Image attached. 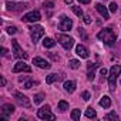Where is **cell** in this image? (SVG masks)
<instances>
[{
  "label": "cell",
  "instance_id": "obj_1",
  "mask_svg": "<svg viewBox=\"0 0 121 121\" xmlns=\"http://www.w3.org/2000/svg\"><path fill=\"white\" fill-rule=\"evenodd\" d=\"M97 39H98V40H101L104 44L111 46V44H114V43H115L117 36H115V33H114L110 27H107V29H103V30L97 34Z\"/></svg>",
  "mask_w": 121,
  "mask_h": 121
},
{
  "label": "cell",
  "instance_id": "obj_2",
  "mask_svg": "<svg viewBox=\"0 0 121 121\" xmlns=\"http://www.w3.org/2000/svg\"><path fill=\"white\" fill-rule=\"evenodd\" d=\"M121 74V66L118 64H114L110 70V77H108V86H110V90L114 91L115 90V86H117V77Z\"/></svg>",
  "mask_w": 121,
  "mask_h": 121
},
{
  "label": "cell",
  "instance_id": "obj_3",
  "mask_svg": "<svg viewBox=\"0 0 121 121\" xmlns=\"http://www.w3.org/2000/svg\"><path fill=\"white\" fill-rule=\"evenodd\" d=\"M37 117L40 118V120H56V115L50 111V105H44V107H41L39 111H37Z\"/></svg>",
  "mask_w": 121,
  "mask_h": 121
},
{
  "label": "cell",
  "instance_id": "obj_4",
  "mask_svg": "<svg viewBox=\"0 0 121 121\" xmlns=\"http://www.w3.org/2000/svg\"><path fill=\"white\" fill-rule=\"evenodd\" d=\"M57 41L61 44L66 50H70L74 44V39L70 37V36H66V34H58L57 36Z\"/></svg>",
  "mask_w": 121,
  "mask_h": 121
},
{
  "label": "cell",
  "instance_id": "obj_5",
  "mask_svg": "<svg viewBox=\"0 0 121 121\" xmlns=\"http://www.w3.org/2000/svg\"><path fill=\"white\" fill-rule=\"evenodd\" d=\"M30 36H31V40L33 43H37L43 36H44V29L41 26H34L30 29Z\"/></svg>",
  "mask_w": 121,
  "mask_h": 121
},
{
  "label": "cell",
  "instance_id": "obj_6",
  "mask_svg": "<svg viewBox=\"0 0 121 121\" xmlns=\"http://www.w3.org/2000/svg\"><path fill=\"white\" fill-rule=\"evenodd\" d=\"M73 27V22L71 19H69L67 16H60V22H58V30L63 31H69Z\"/></svg>",
  "mask_w": 121,
  "mask_h": 121
},
{
  "label": "cell",
  "instance_id": "obj_7",
  "mask_svg": "<svg viewBox=\"0 0 121 121\" xmlns=\"http://www.w3.org/2000/svg\"><path fill=\"white\" fill-rule=\"evenodd\" d=\"M12 44H13V50H14V51H13V53H14V57L26 60V58H27V53H26V51H23V48L19 46L17 40H12Z\"/></svg>",
  "mask_w": 121,
  "mask_h": 121
},
{
  "label": "cell",
  "instance_id": "obj_8",
  "mask_svg": "<svg viewBox=\"0 0 121 121\" xmlns=\"http://www.w3.org/2000/svg\"><path fill=\"white\" fill-rule=\"evenodd\" d=\"M40 19H41V16H40V12H37V10H33L23 16V22H27V23H34V22H39Z\"/></svg>",
  "mask_w": 121,
  "mask_h": 121
},
{
  "label": "cell",
  "instance_id": "obj_9",
  "mask_svg": "<svg viewBox=\"0 0 121 121\" xmlns=\"http://www.w3.org/2000/svg\"><path fill=\"white\" fill-rule=\"evenodd\" d=\"M13 71H14V73H20V71L30 73V71H31V67H30L29 64H26L24 61H19V63H16V66L13 67Z\"/></svg>",
  "mask_w": 121,
  "mask_h": 121
},
{
  "label": "cell",
  "instance_id": "obj_10",
  "mask_svg": "<svg viewBox=\"0 0 121 121\" xmlns=\"http://www.w3.org/2000/svg\"><path fill=\"white\" fill-rule=\"evenodd\" d=\"M13 94H14V97H16V100H17V103H19L20 105L30 107V101H29V98H27L26 95H23V94H22V93H19V91H14Z\"/></svg>",
  "mask_w": 121,
  "mask_h": 121
},
{
  "label": "cell",
  "instance_id": "obj_11",
  "mask_svg": "<svg viewBox=\"0 0 121 121\" xmlns=\"http://www.w3.org/2000/svg\"><path fill=\"white\" fill-rule=\"evenodd\" d=\"M6 7L9 10H14V12H20V10H24L27 7V4L24 3H13V2H7L6 3Z\"/></svg>",
  "mask_w": 121,
  "mask_h": 121
},
{
  "label": "cell",
  "instance_id": "obj_12",
  "mask_svg": "<svg viewBox=\"0 0 121 121\" xmlns=\"http://www.w3.org/2000/svg\"><path fill=\"white\" fill-rule=\"evenodd\" d=\"M0 112H2L3 117H9V115H12L14 112V107L12 104H3L2 108H0Z\"/></svg>",
  "mask_w": 121,
  "mask_h": 121
},
{
  "label": "cell",
  "instance_id": "obj_13",
  "mask_svg": "<svg viewBox=\"0 0 121 121\" xmlns=\"http://www.w3.org/2000/svg\"><path fill=\"white\" fill-rule=\"evenodd\" d=\"M33 64H36V66L40 67V69H50L48 61H46V60L41 58V57H34V58H33Z\"/></svg>",
  "mask_w": 121,
  "mask_h": 121
},
{
  "label": "cell",
  "instance_id": "obj_14",
  "mask_svg": "<svg viewBox=\"0 0 121 121\" xmlns=\"http://www.w3.org/2000/svg\"><path fill=\"white\" fill-rule=\"evenodd\" d=\"M76 54L80 56V57H83V58H87V57H88V50H87L84 46L78 44V46L76 47Z\"/></svg>",
  "mask_w": 121,
  "mask_h": 121
},
{
  "label": "cell",
  "instance_id": "obj_15",
  "mask_svg": "<svg viewBox=\"0 0 121 121\" xmlns=\"http://www.w3.org/2000/svg\"><path fill=\"white\" fill-rule=\"evenodd\" d=\"M95 9H97V12H98L104 19H108V10H107L105 6H103L101 3H97V4H95Z\"/></svg>",
  "mask_w": 121,
  "mask_h": 121
},
{
  "label": "cell",
  "instance_id": "obj_16",
  "mask_svg": "<svg viewBox=\"0 0 121 121\" xmlns=\"http://www.w3.org/2000/svg\"><path fill=\"white\" fill-rule=\"evenodd\" d=\"M100 105H101L103 108H110V105H111V98H110L108 95H104V97L100 100Z\"/></svg>",
  "mask_w": 121,
  "mask_h": 121
},
{
  "label": "cell",
  "instance_id": "obj_17",
  "mask_svg": "<svg viewBox=\"0 0 121 121\" xmlns=\"http://www.w3.org/2000/svg\"><path fill=\"white\" fill-rule=\"evenodd\" d=\"M64 90H66L67 93H73V91L76 90V83L71 81V80H70V81H66V83H64Z\"/></svg>",
  "mask_w": 121,
  "mask_h": 121
},
{
  "label": "cell",
  "instance_id": "obj_18",
  "mask_svg": "<svg viewBox=\"0 0 121 121\" xmlns=\"http://www.w3.org/2000/svg\"><path fill=\"white\" fill-rule=\"evenodd\" d=\"M43 46L47 47V48H51V47L56 46V41H54L53 39H50V37H46V39L43 40Z\"/></svg>",
  "mask_w": 121,
  "mask_h": 121
},
{
  "label": "cell",
  "instance_id": "obj_19",
  "mask_svg": "<svg viewBox=\"0 0 121 121\" xmlns=\"http://www.w3.org/2000/svg\"><path fill=\"white\" fill-rule=\"evenodd\" d=\"M86 117H87V118H95V117H97L95 110H94V108H91V107H88V108L86 110Z\"/></svg>",
  "mask_w": 121,
  "mask_h": 121
},
{
  "label": "cell",
  "instance_id": "obj_20",
  "mask_svg": "<svg viewBox=\"0 0 121 121\" xmlns=\"http://www.w3.org/2000/svg\"><path fill=\"white\" fill-rule=\"evenodd\" d=\"M58 110H61V111L69 110V103H67V101H64V100L58 101Z\"/></svg>",
  "mask_w": 121,
  "mask_h": 121
},
{
  "label": "cell",
  "instance_id": "obj_21",
  "mask_svg": "<svg viewBox=\"0 0 121 121\" xmlns=\"http://www.w3.org/2000/svg\"><path fill=\"white\" fill-rule=\"evenodd\" d=\"M80 115H81V111H80L78 108H76V110H73V111H71V118H73L74 121L80 120Z\"/></svg>",
  "mask_w": 121,
  "mask_h": 121
},
{
  "label": "cell",
  "instance_id": "obj_22",
  "mask_svg": "<svg viewBox=\"0 0 121 121\" xmlns=\"http://www.w3.org/2000/svg\"><path fill=\"white\" fill-rule=\"evenodd\" d=\"M69 64H70V67H71L73 70H77V69L80 67V61H78V60H70Z\"/></svg>",
  "mask_w": 121,
  "mask_h": 121
},
{
  "label": "cell",
  "instance_id": "obj_23",
  "mask_svg": "<svg viewBox=\"0 0 121 121\" xmlns=\"http://www.w3.org/2000/svg\"><path fill=\"white\" fill-rule=\"evenodd\" d=\"M71 10H73V13H74L76 16H78V17H81V16H83V10H81L78 6H73V7H71Z\"/></svg>",
  "mask_w": 121,
  "mask_h": 121
},
{
  "label": "cell",
  "instance_id": "obj_24",
  "mask_svg": "<svg viewBox=\"0 0 121 121\" xmlns=\"http://www.w3.org/2000/svg\"><path fill=\"white\" fill-rule=\"evenodd\" d=\"M56 80H57V74H48L47 78H46V83H47V84H51V83H54Z\"/></svg>",
  "mask_w": 121,
  "mask_h": 121
},
{
  "label": "cell",
  "instance_id": "obj_25",
  "mask_svg": "<svg viewBox=\"0 0 121 121\" xmlns=\"http://www.w3.org/2000/svg\"><path fill=\"white\" fill-rule=\"evenodd\" d=\"M43 98H44V94H36L34 95V104H40L41 101H43Z\"/></svg>",
  "mask_w": 121,
  "mask_h": 121
},
{
  "label": "cell",
  "instance_id": "obj_26",
  "mask_svg": "<svg viewBox=\"0 0 121 121\" xmlns=\"http://www.w3.org/2000/svg\"><path fill=\"white\" fill-rule=\"evenodd\" d=\"M105 120H118V115L115 112H110V114L105 115Z\"/></svg>",
  "mask_w": 121,
  "mask_h": 121
},
{
  "label": "cell",
  "instance_id": "obj_27",
  "mask_svg": "<svg viewBox=\"0 0 121 121\" xmlns=\"http://www.w3.org/2000/svg\"><path fill=\"white\" fill-rule=\"evenodd\" d=\"M7 33H9V34H16V33H17V29H16L14 26H12V27H7Z\"/></svg>",
  "mask_w": 121,
  "mask_h": 121
},
{
  "label": "cell",
  "instance_id": "obj_28",
  "mask_svg": "<svg viewBox=\"0 0 121 121\" xmlns=\"http://www.w3.org/2000/svg\"><path fill=\"white\" fill-rule=\"evenodd\" d=\"M34 86V81L33 80H30V81H27V83H24V86H23V88H31Z\"/></svg>",
  "mask_w": 121,
  "mask_h": 121
},
{
  "label": "cell",
  "instance_id": "obj_29",
  "mask_svg": "<svg viewBox=\"0 0 121 121\" xmlns=\"http://www.w3.org/2000/svg\"><path fill=\"white\" fill-rule=\"evenodd\" d=\"M81 98H83V100H86V101H88V100H90V93H88V91H83Z\"/></svg>",
  "mask_w": 121,
  "mask_h": 121
},
{
  "label": "cell",
  "instance_id": "obj_30",
  "mask_svg": "<svg viewBox=\"0 0 121 121\" xmlns=\"http://www.w3.org/2000/svg\"><path fill=\"white\" fill-rule=\"evenodd\" d=\"M117 7H118V6H117V4H115L114 2H112V3H110V12L115 13V12H117Z\"/></svg>",
  "mask_w": 121,
  "mask_h": 121
},
{
  "label": "cell",
  "instance_id": "obj_31",
  "mask_svg": "<svg viewBox=\"0 0 121 121\" xmlns=\"http://www.w3.org/2000/svg\"><path fill=\"white\" fill-rule=\"evenodd\" d=\"M84 23H86V24H90V23H91V17H90L88 14L84 16Z\"/></svg>",
  "mask_w": 121,
  "mask_h": 121
},
{
  "label": "cell",
  "instance_id": "obj_32",
  "mask_svg": "<svg viewBox=\"0 0 121 121\" xmlns=\"http://www.w3.org/2000/svg\"><path fill=\"white\" fill-rule=\"evenodd\" d=\"M87 78H88L90 81H91V80H94V71H91V73H88V74H87Z\"/></svg>",
  "mask_w": 121,
  "mask_h": 121
},
{
  "label": "cell",
  "instance_id": "obj_33",
  "mask_svg": "<svg viewBox=\"0 0 121 121\" xmlns=\"http://www.w3.org/2000/svg\"><path fill=\"white\" fill-rule=\"evenodd\" d=\"M87 67H88V70H93V69H95V67H97V64H94V63H88V66H87Z\"/></svg>",
  "mask_w": 121,
  "mask_h": 121
},
{
  "label": "cell",
  "instance_id": "obj_34",
  "mask_svg": "<svg viewBox=\"0 0 121 121\" xmlns=\"http://www.w3.org/2000/svg\"><path fill=\"white\" fill-rule=\"evenodd\" d=\"M48 56H50L53 60H58V56H56V54H53V53H48Z\"/></svg>",
  "mask_w": 121,
  "mask_h": 121
},
{
  "label": "cell",
  "instance_id": "obj_35",
  "mask_svg": "<svg viewBox=\"0 0 121 121\" xmlns=\"http://www.w3.org/2000/svg\"><path fill=\"white\" fill-rule=\"evenodd\" d=\"M100 74H101L103 77H104V76H107V70H105V69H101V70H100Z\"/></svg>",
  "mask_w": 121,
  "mask_h": 121
},
{
  "label": "cell",
  "instance_id": "obj_36",
  "mask_svg": "<svg viewBox=\"0 0 121 121\" xmlns=\"http://www.w3.org/2000/svg\"><path fill=\"white\" fill-rule=\"evenodd\" d=\"M46 6H47V7H53L54 4H53L51 2H46V3H44V7H46Z\"/></svg>",
  "mask_w": 121,
  "mask_h": 121
},
{
  "label": "cell",
  "instance_id": "obj_37",
  "mask_svg": "<svg viewBox=\"0 0 121 121\" xmlns=\"http://www.w3.org/2000/svg\"><path fill=\"white\" fill-rule=\"evenodd\" d=\"M80 3H83V4H88L90 3V0H78Z\"/></svg>",
  "mask_w": 121,
  "mask_h": 121
},
{
  "label": "cell",
  "instance_id": "obj_38",
  "mask_svg": "<svg viewBox=\"0 0 121 121\" xmlns=\"http://www.w3.org/2000/svg\"><path fill=\"white\" fill-rule=\"evenodd\" d=\"M2 86H6V78L4 77H2Z\"/></svg>",
  "mask_w": 121,
  "mask_h": 121
},
{
  "label": "cell",
  "instance_id": "obj_39",
  "mask_svg": "<svg viewBox=\"0 0 121 121\" xmlns=\"http://www.w3.org/2000/svg\"><path fill=\"white\" fill-rule=\"evenodd\" d=\"M2 51H3V53H2V54H3V56H6V53H7V50H6V48H4V47H3V48H2Z\"/></svg>",
  "mask_w": 121,
  "mask_h": 121
},
{
  "label": "cell",
  "instance_id": "obj_40",
  "mask_svg": "<svg viewBox=\"0 0 121 121\" xmlns=\"http://www.w3.org/2000/svg\"><path fill=\"white\" fill-rule=\"evenodd\" d=\"M64 2H66L67 4H71V3H73V0H64Z\"/></svg>",
  "mask_w": 121,
  "mask_h": 121
}]
</instances>
